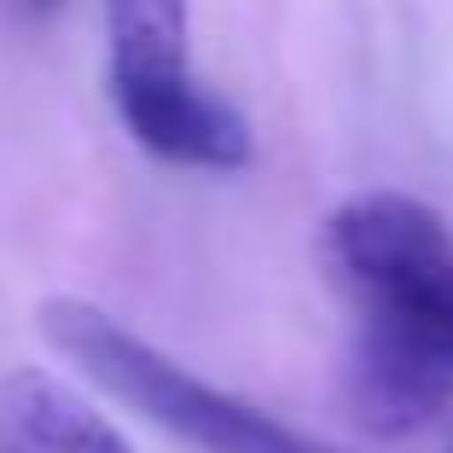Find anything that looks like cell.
<instances>
[{"instance_id":"cell-4","label":"cell","mask_w":453,"mask_h":453,"mask_svg":"<svg viewBox=\"0 0 453 453\" xmlns=\"http://www.w3.org/2000/svg\"><path fill=\"white\" fill-rule=\"evenodd\" d=\"M0 453H140L58 372L18 366L0 378Z\"/></svg>"},{"instance_id":"cell-7","label":"cell","mask_w":453,"mask_h":453,"mask_svg":"<svg viewBox=\"0 0 453 453\" xmlns=\"http://www.w3.org/2000/svg\"><path fill=\"white\" fill-rule=\"evenodd\" d=\"M308 453H332V448H320V441H314V448H308Z\"/></svg>"},{"instance_id":"cell-3","label":"cell","mask_w":453,"mask_h":453,"mask_svg":"<svg viewBox=\"0 0 453 453\" xmlns=\"http://www.w3.org/2000/svg\"><path fill=\"white\" fill-rule=\"evenodd\" d=\"M117 117L128 140L146 157L169 163V169H198V174H239L256 157V134L239 117V105H226L210 81L187 76L151 94L117 99Z\"/></svg>"},{"instance_id":"cell-2","label":"cell","mask_w":453,"mask_h":453,"mask_svg":"<svg viewBox=\"0 0 453 453\" xmlns=\"http://www.w3.org/2000/svg\"><path fill=\"white\" fill-rule=\"evenodd\" d=\"M41 337L76 366L81 378H94L111 401H122L128 413L157 425L192 453H308L314 441L262 413L256 401L233 395V389L198 378L192 366L122 326L111 308L88 303V296H53L41 303Z\"/></svg>"},{"instance_id":"cell-6","label":"cell","mask_w":453,"mask_h":453,"mask_svg":"<svg viewBox=\"0 0 453 453\" xmlns=\"http://www.w3.org/2000/svg\"><path fill=\"white\" fill-rule=\"evenodd\" d=\"M29 12H58V6H65V0H24Z\"/></svg>"},{"instance_id":"cell-5","label":"cell","mask_w":453,"mask_h":453,"mask_svg":"<svg viewBox=\"0 0 453 453\" xmlns=\"http://www.w3.org/2000/svg\"><path fill=\"white\" fill-rule=\"evenodd\" d=\"M187 41H192V0H105L111 105L198 76Z\"/></svg>"},{"instance_id":"cell-1","label":"cell","mask_w":453,"mask_h":453,"mask_svg":"<svg viewBox=\"0 0 453 453\" xmlns=\"http://www.w3.org/2000/svg\"><path fill=\"white\" fill-rule=\"evenodd\" d=\"M320 262L355 308L343 355L355 430L418 436L453 401V226L413 192L372 187L326 215Z\"/></svg>"}]
</instances>
